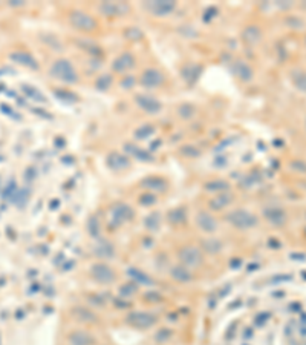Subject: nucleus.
Segmentation results:
<instances>
[{
  "instance_id": "obj_13",
  "label": "nucleus",
  "mask_w": 306,
  "mask_h": 345,
  "mask_svg": "<svg viewBox=\"0 0 306 345\" xmlns=\"http://www.w3.org/2000/svg\"><path fill=\"white\" fill-rule=\"evenodd\" d=\"M234 202V195L230 192H223V194H216L210 201H208V209L212 212H223L225 209H228Z\"/></svg>"
},
{
  "instance_id": "obj_11",
  "label": "nucleus",
  "mask_w": 306,
  "mask_h": 345,
  "mask_svg": "<svg viewBox=\"0 0 306 345\" xmlns=\"http://www.w3.org/2000/svg\"><path fill=\"white\" fill-rule=\"evenodd\" d=\"M110 213H112V223H115L117 227H120L121 224L127 221H131L135 216L133 209L129 204H126V202H117V204L112 207Z\"/></svg>"
},
{
  "instance_id": "obj_23",
  "label": "nucleus",
  "mask_w": 306,
  "mask_h": 345,
  "mask_svg": "<svg viewBox=\"0 0 306 345\" xmlns=\"http://www.w3.org/2000/svg\"><path fill=\"white\" fill-rule=\"evenodd\" d=\"M141 186L149 192H164L167 191V181L161 177H147L141 181Z\"/></svg>"
},
{
  "instance_id": "obj_12",
  "label": "nucleus",
  "mask_w": 306,
  "mask_h": 345,
  "mask_svg": "<svg viewBox=\"0 0 306 345\" xmlns=\"http://www.w3.org/2000/svg\"><path fill=\"white\" fill-rule=\"evenodd\" d=\"M131 11V6L124 2H101L98 5V12L106 17H120Z\"/></svg>"
},
{
  "instance_id": "obj_27",
  "label": "nucleus",
  "mask_w": 306,
  "mask_h": 345,
  "mask_svg": "<svg viewBox=\"0 0 306 345\" xmlns=\"http://www.w3.org/2000/svg\"><path fill=\"white\" fill-rule=\"evenodd\" d=\"M72 315L80 321V322H87V324H92V322H96V315L87 307H74L72 308Z\"/></svg>"
},
{
  "instance_id": "obj_22",
  "label": "nucleus",
  "mask_w": 306,
  "mask_h": 345,
  "mask_svg": "<svg viewBox=\"0 0 306 345\" xmlns=\"http://www.w3.org/2000/svg\"><path fill=\"white\" fill-rule=\"evenodd\" d=\"M93 253L100 259H110L115 255V247L107 240H98L93 247Z\"/></svg>"
},
{
  "instance_id": "obj_10",
  "label": "nucleus",
  "mask_w": 306,
  "mask_h": 345,
  "mask_svg": "<svg viewBox=\"0 0 306 345\" xmlns=\"http://www.w3.org/2000/svg\"><path fill=\"white\" fill-rule=\"evenodd\" d=\"M127 324L135 328H150L156 324V316L150 311H132L127 316Z\"/></svg>"
},
{
  "instance_id": "obj_32",
  "label": "nucleus",
  "mask_w": 306,
  "mask_h": 345,
  "mask_svg": "<svg viewBox=\"0 0 306 345\" xmlns=\"http://www.w3.org/2000/svg\"><path fill=\"white\" fill-rule=\"evenodd\" d=\"M153 134H155V126H152L150 123L142 124L141 128H138V129L135 131V135H136V138H139V140H146V138L152 137Z\"/></svg>"
},
{
  "instance_id": "obj_35",
  "label": "nucleus",
  "mask_w": 306,
  "mask_h": 345,
  "mask_svg": "<svg viewBox=\"0 0 306 345\" xmlns=\"http://www.w3.org/2000/svg\"><path fill=\"white\" fill-rule=\"evenodd\" d=\"M155 202H156V197H155V194H152V192L144 194L142 198L139 197V204H142V206H153Z\"/></svg>"
},
{
  "instance_id": "obj_15",
  "label": "nucleus",
  "mask_w": 306,
  "mask_h": 345,
  "mask_svg": "<svg viewBox=\"0 0 306 345\" xmlns=\"http://www.w3.org/2000/svg\"><path fill=\"white\" fill-rule=\"evenodd\" d=\"M170 278L178 282V284H190V282L195 281V272L184 267L181 264H176L170 269Z\"/></svg>"
},
{
  "instance_id": "obj_4",
  "label": "nucleus",
  "mask_w": 306,
  "mask_h": 345,
  "mask_svg": "<svg viewBox=\"0 0 306 345\" xmlns=\"http://www.w3.org/2000/svg\"><path fill=\"white\" fill-rule=\"evenodd\" d=\"M90 278L101 286H110L117 281V273L104 261H95L89 269Z\"/></svg>"
},
{
  "instance_id": "obj_3",
  "label": "nucleus",
  "mask_w": 306,
  "mask_h": 345,
  "mask_svg": "<svg viewBox=\"0 0 306 345\" xmlns=\"http://www.w3.org/2000/svg\"><path fill=\"white\" fill-rule=\"evenodd\" d=\"M49 74L55 78V80L66 83V85H74L78 82V74L74 68V65L68 58H58L49 68Z\"/></svg>"
},
{
  "instance_id": "obj_5",
  "label": "nucleus",
  "mask_w": 306,
  "mask_h": 345,
  "mask_svg": "<svg viewBox=\"0 0 306 345\" xmlns=\"http://www.w3.org/2000/svg\"><path fill=\"white\" fill-rule=\"evenodd\" d=\"M68 20L74 29L82 31V33H90V31L96 29V26H98L92 15L82 9H72L68 15Z\"/></svg>"
},
{
  "instance_id": "obj_7",
  "label": "nucleus",
  "mask_w": 306,
  "mask_h": 345,
  "mask_svg": "<svg viewBox=\"0 0 306 345\" xmlns=\"http://www.w3.org/2000/svg\"><path fill=\"white\" fill-rule=\"evenodd\" d=\"M142 6L153 17H167L178 5L173 0H153V2H144Z\"/></svg>"
},
{
  "instance_id": "obj_31",
  "label": "nucleus",
  "mask_w": 306,
  "mask_h": 345,
  "mask_svg": "<svg viewBox=\"0 0 306 345\" xmlns=\"http://www.w3.org/2000/svg\"><path fill=\"white\" fill-rule=\"evenodd\" d=\"M112 82H114V78H112L110 74H103V75H100L98 78H96L95 88L98 89V91H107L110 88Z\"/></svg>"
},
{
  "instance_id": "obj_21",
  "label": "nucleus",
  "mask_w": 306,
  "mask_h": 345,
  "mask_svg": "<svg viewBox=\"0 0 306 345\" xmlns=\"http://www.w3.org/2000/svg\"><path fill=\"white\" fill-rule=\"evenodd\" d=\"M127 276L131 278V282H133V284L147 286V287L155 286V281H153L146 272H142V270H139V269H136V267L127 269Z\"/></svg>"
},
{
  "instance_id": "obj_38",
  "label": "nucleus",
  "mask_w": 306,
  "mask_h": 345,
  "mask_svg": "<svg viewBox=\"0 0 306 345\" xmlns=\"http://www.w3.org/2000/svg\"><path fill=\"white\" fill-rule=\"evenodd\" d=\"M291 167H294V169H297V170H300V172H306V163L305 161H299V160H296V161H293L291 163Z\"/></svg>"
},
{
  "instance_id": "obj_29",
  "label": "nucleus",
  "mask_w": 306,
  "mask_h": 345,
  "mask_svg": "<svg viewBox=\"0 0 306 345\" xmlns=\"http://www.w3.org/2000/svg\"><path fill=\"white\" fill-rule=\"evenodd\" d=\"M187 219V215H185V210L184 209H172L169 213H167V221L173 226L176 224H184Z\"/></svg>"
},
{
  "instance_id": "obj_16",
  "label": "nucleus",
  "mask_w": 306,
  "mask_h": 345,
  "mask_svg": "<svg viewBox=\"0 0 306 345\" xmlns=\"http://www.w3.org/2000/svg\"><path fill=\"white\" fill-rule=\"evenodd\" d=\"M106 164H107L109 169L120 172V170H124V169H127L129 166H131V158L126 156L124 153H121V152H110L106 156Z\"/></svg>"
},
{
  "instance_id": "obj_33",
  "label": "nucleus",
  "mask_w": 306,
  "mask_h": 345,
  "mask_svg": "<svg viewBox=\"0 0 306 345\" xmlns=\"http://www.w3.org/2000/svg\"><path fill=\"white\" fill-rule=\"evenodd\" d=\"M178 114L182 118H191L193 115H195V107L190 106V104H181L178 107Z\"/></svg>"
},
{
  "instance_id": "obj_6",
  "label": "nucleus",
  "mask_w": 306,
  "mask_h": 345,
  "mask_svg": "<svg viewBox=\"0 0 306 345\" xmlns=\"http://www.w3.org/2000/svg\"><path fill=\"white\" fill-rule=\"evenodd\" d=\"M195 224L196 227L208 235V237H212V235H215L218 230H219V221H218V218L212 213V212H208V210H199L195 216Z\"/></svg>"
},
{
  "instance_id": "obj_24",
  "label": "nucleus",
  "mask_w": 306,
  "mask_h": 345,
  "mask_svg": "<svg viewBox=\"0 0 306 345\" xmlns=\"http://www.w3.org/2000/svg\"><path fill=\"white\" fill-rule=\"evenodd\" d=\"M242 40L248 45H256L262 40V29L257 25H248L242 31Z\"/></svg>"
},
{
  "instance_id": "obj_39",
  "label": "nucleus",
  "mask_w": 306,
  "mask_h": 345,
  "mask_svg": "<svg viewBox=\"0 0 306 345\" xmlns=\"http://www.w3.org/2000/svg\"><path fill=\"white\" fill-rule=\"evenodd\" d=\"M286 23H288V26H291V28H302L303 26V22L297 20V19H286Z\"/></svg>"
},
{
  "instance_id": "obj_40",
  "label": "nucleus",
  "mask_w": 306,
  "mask_h": 345,
  "mask_svg": "<svg viewBox=\"0 0 306 345\" xmlns=\"http://www.w3.org/2000/svg\"><path fill=\"white\" fill-rule=\"evenodd\" d=\"M9 5H11V6H22L23 2H15V0H14V2H9Z\"/></svg>"
},
{
  "instance_id": "obj_30",
  "label": "nucleus",
  "mask_w": 306,
  "mask_h": 345,
  "mask_svg": "<svg viewBox=\"0 0 306 345\" xmlns=\"http://www.w3.org/2000/svg\"><path fill=\"white\" fill-rule=\"evenodd\" d=\"M124 148H126V152L127 153H132V155H135L136 158H142L144 161H152V156L147 153V152H144V150H141L139 148H136V146H133V145H124Z\"/></svg>"
},
{
  "instance_id": "obj_36",
  "label": "nucleus",
  "mask_w": 306,
  "mask_h": 345,
  "mask_svg": "<svg viewBox=\"0 0 306 345\" xmlns=\"http://www.w3.org/2000/svg\"><path fill=\"white\" fill-rule=\"evenodd\" d=\"M126 36H127V39H131V40H139L142 37V33L138 28H129L126 31Z\"/></svg>"
},
{
  "instance_id": "obj_1",
  "label": "nucleus",
  "mask_w": 306,
  "mask_h": 345,
  "mask_svg": "<svg viewBox=\"0 0 306 345\" xmlns=\"http://www.w3.org/2000/svg\"><path fill=\"white\" fill-rule=\"evenodd\" d=\"M225 223L236 230H250L259 224V218L247 209H231L223 216Z\"/></svg>"
},
{
  "instance_id": "obj_28",
  "label": "nucleus",
  "mask_w": 306,
  "mask_h": 345,
  "mask_svg": "<svg viewBox=\"0 0 306 345\" xmlns=\"http://www.w3.org/2000/svg\"><path fill=\"white\" fill-rule=\"evenodd\" d=\"M289 77H291L293 85L300 92H306V71H303V69H293L291 74H289Z\"/></svg>"
},
{
  "instance_id": "obj_34",
  "label": "nucleus",
  "mask_w": 306,
  "mask_h": 345,
  "mask_svg": "<svg viewBox=\"0 0 306 345\" xmlns=\"http://www.w3.org/2000/svg\"><path fill=\"white\" fill-rule=\"evenodd\" d=\"M23 91L28 94V96H29L31 99H34V100H37V101H44V100H46V99L42 96V94H40L36 88H32V86H31V88H29V86H23Z\"/></svg>"
},
{
  "instance_id": "obj_2",
  "label": "nucleus",
  "mask_w": 306,
  "mask_h": 345,
  "mask_svg": "<svg viewBox=\"0 0 306 345\" xmlns=\"http://www.w3.org/2000/svg\"><path fill=\"white\" fill-rule=\"evenodd\" d=\"M178 261L184 267L190 269L195 272L204 264V252L201 250L199 246L195 244H184L178 250Z\"/></svg>"
},
{
  "instance_id": "obj_41",
  "label": "nucleus",
  "mask_w": 306,
  "mask_h": 345,
  "mask_svg": "<svg viewBox=\"0 0 306 345\" xmlns=\"http://www.w3.org/2000/svg\"><path fill=\"white\" fill-rule=\"evenodd\" d=\"M305 43H306V37H305Z\"/></svg>"
},
{
  "instance_id": "obj_14",
  "label": "nucleus",
  "mask_w": 306,
  "mask_h": 345,
  "mask_svg": "<svg viewBox=\"0 0 306 345\" xmlns=\"http://www.w3.org/2000/svg\"><path fill=\"white\" fill-rule=\"evenodd\" d=\"M135 63H136V60H135L133 54L129 52V51H124L114 61H112V71L123 74L129 69H132L135 66Z\"/></svg>"
},
{
  "instance_id": "obj_8",
  "label": "nucleus",
  "mask_w": 306,
  "mask_h": 345,
  "mask_svg": "<svg viewBox=\"0 0 306 345\" xmlns=\"http://www.w3.org/2000/svg\"><path fill=\"white\" fill-rule=\"evenodd\" d=\"M166 82L164 74L156 68H147L144 69L139 77V85L146 89H156Z\"/></svg>"
},
{
  "instance_id": "obj_17",
  "label": "nucleus",
  "mask_w": 306,
  "mask_h": 345,
  "mask_svg": "<svg viewBox=\"0 0 306 345\" xmlns=\"http://www.w3.org/2000/svg\"><path fill=\"white\" fill-rule=\"evenodd\" d=\"M9 58L14 61V63H17L20 66L29 68V69H39L37 60L26 51H14V52L9 54Z\"/></svg>"
},
{
  "instance_id": "obj_9",
  "label": "nucleus",
  "mask_w": 306,
  "mask_h": 345,
  "mask_svg": "<svg viewBox=\"0 0 306 345\" xmlns=\"http://www.w3.org/2000/svg\"><path fill=\"white\" fill-rule=\"evenodd\" d=\"M135 103L141 111H144L149 115H156L163 109V103L156 97L149 96V94H138V96H135Z\"/></svg>"
},
{
  "instance_id": "obj_26",
  "label": "nucleus",
  "mask_w": 306,
  "mask_h": 345,
  "mask_svg": "<svg viewBox=\"0 0 306 345\" xmlns=\"http://www.w3.org/2000/svg\"><path fill=\"white\" fill-rule=\"evenodd\" d=\"M68 341L71 345H92L93 344V338L85 330H74L68 336Z\"/></svg>"
},
{
  "instance_id": "obj_37",
  "label": "nucleus",
  "mask_w": 306,
  "mask_h": 345,
  "mask_svg": "<svg viewBox=\"0 0 306 345\" xmlns=\"http://www.w3.org/2000/svg\"><path fill=\"white\" fill-rule=\"evenodd\" d=\"M135 77L133 75H124V78L121 80V88H124V89H131V88H133V85H135Z\"/></svg>"
},
{
  "instance_id": "obj_20",
  "label": "nucleus",
  "mask_w": 306,
  "mask_h": 345,
  "mask_svg": "<svg viewBox=\"0 0 306 345\" xmlns=\"http://www.w3.org/2000/svg\"><path fill=\"white\" fill-rule=\"evenodd\" d=\"M199 247H201V250L204 253H208V255H218V253H220L222 250H223V243L219 240V238H216V237H207V238H204L202 241H201V244H199Z\"/></svg>"
},
{
  "instance_id": "obj_25",
  "label": "nucleus",
  "mask_w": 306,
  "mask_h": 345,
  "mask_svg": "<svg viewBox=\"0 0 306 345\" xmlns=\"http://www.w3.org/2000/svg\"><path fill=\"white\" fill-rule=\"evenodd\" d=\"M204 189L207 192H212V194H223V192H230V183L225 181V180H212V181H207L204 184Z\"/></svg>"
},
{
  "instance_id": "obj_18",
  "label": "nucleus",
  "mask_w": 306,
  "mask_h": 345,
  "mask_svg": "<svg viewBox=\"0 0 306 345\" xmlns=\"http://www.w3.org/2000/svg\"><path fill=\"white\" fill-rule=\"evenodd\" d=\"M263 216H265V219L269 224L277 226V227H280V226H283L286 223V213L280 207H266V209H263Z\"/></svg>"
},
{
  "instance_id": "obj_19",
  "label": "nucleus",
  "mask_w": 306,
  "mask_h": 345,
  "mask_svg": "<svg viewBox=\"0 0 306 345\" xmlns=\"http://www.w3.org/2000/svg\"><path fill=\"white\" fill-rule=\"evenodd\" d=\"M233 72L234 75L239 78V80H242L245 83L251 82L253 80V77H254V71L253 68L247 63V61L244 60H237L234 61V65H233Z\"/></svg>"
}]
</instances>
